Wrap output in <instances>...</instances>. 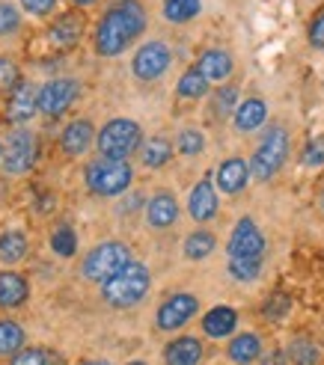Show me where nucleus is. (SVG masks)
Returning <instances> with one entry per match:
<instances>
[{
  "mask_svg": "<svg viewBox=\"0 0 324 365\" xmlns=\"http://www.w3.org/2000/svg\"><path fill=\"white\" fill-rule=\"evenodd\" d=\"M18 83H21V68H18V63L12 57L0 53V93L9 96Z\"/></svg>",
  "mask_w": 324,
  "mask_h": 365,
  "instance_id": "c9c22d12",
  "label": "nucleus"
},
{
  "mask_svg": "<svg viewBox=\"0 0 324 365\" xmlns=\"http://www.w3.org/2000/svg\"><path fill=\"white\" fill-rule=\"evenodd\" d=\"M51 250L60 255V259H71L78 252V232L71 223H57L51 232Z\"/></svg>",
  "mask_w": 324,
  "mask_h": 365,
  "instance_id": "7c9ffc66",
  "label": "nucleus"
},
{
  "mask_svg": "<svg viewBox=\"0 0 324 365\" xmlns=\"http://www.w3.org/2000/svg\"><path fill=\"white\" fill-rule=\"evenodd\" d=\"M256 365H289V356H285V348H274V351H268Z\"/></svg>",
  "mask_w": 324,
  "mask_h": 365,
  "instance_id": "79ce46f5",
  "label": "nucleus"
},
{
  "mask_svg": "<svg viewBox=\"0 0 324 365\" xmlns=\"http://www.w3.org/2000/svg\"><path fill=\"white\" fill-rule=\"evenodd\" d=\"M178 214H182V208H178L176 193L158 190V193L149 196V202H146V226L155 229V232L173 229L178 223Z\"/></svg>",
  "mask_w": 324,
  "mask_h": 365,
  "instance_id": "2eb2a0df",
  "label": "nucleus"
},
{
  "mask_svg": "<svg viewBox=\"0 0 324 365\" xmlns=\"http://www.w3.org/2000/svg\"><path fill=\"white\" fill-rule=\"evenodd\" d=\"M200 315V297L191 294V291H176L164 303L158 306L155 312V327L161 333H178Z\"/></svg>",
  "mask_w": 324,
  "mask_h": 365,
  "instance_id": "0eeeda50",
  "label": "nucleus"
},
{
  "mask_svg": "<svg viewBox=\"0 0 324 365\" xmlns=\"http://www.w3.org/2000/svg\"><path fill=\"white\" fill-rule=\"evenodd\" d=\"M81 96L78 78H51L39 89V113L48 119H60Z\"/></svg>",
  "mask_w": 324,
  "mask_h": 365,
  "instance_id": "9b49d317",
  "label": "nucleus"
},
{
  "mask_svg": "<svg viewBox=\"0 0 324 365\" xmlns=\"http://www.w3.org/2000/svg\"><path fill=\"white\" fill-rule=\"evenodd\" d=\"M214 250H218V235L208 229H193L182 241V252L188 262H206Z\"/></svg>",
  "mask_w": 324,
  "mask_h": 365,
  "instance_id": "a878e982",
  "label": "nucleus"
},
{
  "mask_svg": "<svg viewBox=\"0 0 324 365\" xmlns=\"http://www.w3.org/2000/svg\"><path fill=\"white\" fill-rule=\"evenodd\" d=\"M262 356H265V344H262V336L253 330L236 333L226 341V359L232 365H256Z\"/></svg>",
  "mask_w": 324,
  "mask_h": 365,
  "instance_id": "f3484780",
  "label": "nucleus"
},
{
  "mask_svg": "<svg viewBox=\"0 0 324 365\" xmlns=\"http://www.w3.org/2000/svg\"><path fill=\"white\" fill-rule=\"evenodd\" d=\"M27 348V333L24 327L12 318H0V356L12 359L18 351Z\"/></svg>",
  "mask_w": 324,
  "mask_h": 365,
  "instance_id": "bb28decb",
  "label": "nucleus"
},
{
  "mask_svg": "<svg viewBox=\"0 0 324 365\" xmlns=\"http://www.w3.org/2000/svg\"><path fill=\"white\" fill-rule=\"evenodd\" d=\"M101 288V300L111 309H134L137 303L146 300L149 288H152V270L143 262H128L116 277L98 285Z\"/></svg>",
  "mask_w": 324,
  "mask_h": 365,
  "instance_id": "f03ea898",
  "label": "nucleus"
},
{
  "mask_svg": "<svg viewBox=\"0 0 324 365\" xmlns=\"http://www.w3.org/2000/svg\"><path fill=\"white\" fill-rule=\"evenodd\" d=\"M96 125L89 119H71L63 131H60V152L66 158H81L93 149L96 143Z\"/></svg>",
  "mask_w": 324,
  "mask_h": 365,
  "instance_id": "dca6fc26",
  "label": "nucleus"
},
{
  "mask_svg": "<svg viewBox=\"0 0 324 365\" xmlns=\"http://www.w3.org/2000/svg\"><path fill=\"white\" fill-rule=\"evenodd\" d=\"M96 145H98V158H107V160H128L131 155L140 152V145H143V128H140L137 119H128V116L107 119V122L98 128Z\"/></svg>",
  "mask_w": 324,
  "mask_h": 365,
  "instance_id": "20e7f679",
  "label": "nucleus"
},
{
  "mask_svg": "<svg viewBox=\"0 0 324 365\" xmlns=\"http://www.w3.org/2000/svg\"><path fill=\"white\" fill-rule=\"evenodd\" d=\"M36 155H39V145H36V134L30 128H12L6 143H4V173L6 175H24L33 170Z\"/></svg>",
  "mask_w": 324,
  "mask_h": 365,
  "instance_id": "6e6552de",
  "label": "nucleus"
},
{
  "mask_svg": "<svg viewBox=\"0 0 324 365\" xmlns=\"http://www.w3.org/2000/svg\"><path fill=\"white\" fill-rule=\"evenodd\" d=\"M208 89H211V83L203 78V71L196 68V66H191V68H185V75L178 78L176 96L178 98H188V101H200V98L208 96Z\"/></svg>",
  "mask_w": 324,
  "mask_h": 365,
  "instance_id": "c85d7f7f",
  "label": "nucleus"
},
{
  "mask_svg": "<svg viewBox=\"0 0 324 365\" xmlns=\"http://www.w3.org/2000/svg\"><path fill=\"white\" fill-rule=\"evenodd\" d=\"M176 152L185 155V158H196L206 152V134L200 128H182L176 137Z\"/></svg>",
  "mask_w": 324,
  "mask_h": 365,
  "instance_id": "72a5a7b5",
  "label": "nucleus"
},
{
  "mask_svg": "<svg viewBox=\"0 0 324 365\" xmlns=\"http://www.w3.org/2000/svg\"><path fill=\"white\" fill-rule=\"evenodd\" d=\"M226 270L236 282H256L262 277V259H229Z\"/></svg>",
  "mask_w": 324,
  "mask_h": 365,
  "instance_id": "f704fd0d",
  "label": "nucleus"
},
{
  "mask_svg": "<svg viewBox=\"0 0 324 365\" xmlns=\"http://www.w3.org/2000/svg\"><path fill=\"white\" fill-rule=\"evenodd\" d=\"M285 356H289V365H324L321 344L303 333H298L285 341Z\"/></svg>",
  "mask_w": 324,
  "mask_h": 365,
  "instance_id": "b1692460",
  "label": "nucleus"
},
{
  "mask_svg": "<svg viewBox=\"0 0 324 365\" xmlns=\"http://www.w3.org/2000/svg\"><path fill=\"white\" fill-rule=\"evenodd\" d=\"M300 163L307 170H321L324 167V134L307 140V145H303V152H300Z\"/></svg>",
  "mask_w": 324,
  "mask_h": 365,
  "instance_id": "e433bc0d",
  "label": "nucleus"
},
{
  "mask_svg": "<svg viewBox=\"0 0 324 365\" xmlns=\"http://www.w3.org/2000/svg\"><path fill=\"white\" fill-rule=\"evenodd\" d=\"M268 122V101L259 98V96H250V98H241L236 116H232V125H236L238 134H253Z\"/></svg>",
  "mask_w": 324,
  "mask_h": 365,
  "instance_id": "4be33fe9",
  "label": "nucleus"
},
{
  "mask_svg": "<svg viewBox=\"0 0 324 365\" xmlns=\"http://www.w3.org/2000/svg\"><path fill=\"white\" fill-rule=\"evenodd\" d=\"M265 250H268V241H265L259 223L253 217H241L229 232L226 255L229 259H265Z\"/></svg>",
  "mask_w": 324,
  "mask_h": 365,
  "instance_id": "9d476101",
  "label": "nucleus"
},
{
  "mask_svg": "<svg viewBox=\"0 0 324 365\" xmlns=\"http://www.w3.org/2000/svg\"><path fill=\"white\" fill-rule=\"evenodd\" d=\"M146 9H143L140 0H116L104 9L101 21L96 24V33H93V45H96V53L98 57H122L128 51L140 33H146Z\"/></svg>",
  "mask_w": 324,
  "mask_h": 365,
  "instance_id": "f257e3e1",
  "label": "nucleus"
},
{
  "mask_svg": "<svg viewBox=\"0 0 324 365\" xmlns=\"http://www.w3.org/2000/svg\"><path fill=\"white\" fill-rule=\"evenodd\" d=\"M0 160H4V143H0Z\"/></svg>",
  "mask_w": 324,
  "mask_h": 365,
  "instance_id": "49530a36",
  "label": "nucleus"
},
{
  "mask_svg": "<svg viewBox=\"0 0 324 365\" xmlns=\"http://www.w3.org/2000/svg\"><path fill=\"white\" fill-rule=\"evenodd\" d=\"M289 312H292V297L285 294V291H274V294H268V300L262 303V318L271 324L285 321Z\"/></svg>",
  "mask_w": 324,
  "mask_h": 365,
  "instance_id": "473e14b6",
  "label": "nucleus"
},
{
  "mask_svg": "<svg viewBox=\"0 0 324 365\" xmlns=\"http://www.w3.org/2000/svg\"><path fill=\"white\" fill-rule=\"evenodd\" d=\"M30 252V241L24 232L9 229L0 235V264H18L21 259H27Z\"/></svg>",
  "mask_w": 324,
  "mask_h": 365,
  "instance_id": "cd10ccee",
  "label": "nucleus"
},
{
  "mask_svg": "<svg viewBox=\"0 0 324 365\" xmlns=\"http://www.w3.org/2000/svg\"><path fill=\"white\" fill-rule=\"evenodd\" d=\"M173 152H176V145L167 137H149V140H143L137 155H140V163L146 170H161L173 160Z\"/></svg>",
  "mask_w": 324,
  "mask_h": 365,
  "instance_id": "393cba45",
  "label": "nucleus"
},
{
  "mask_svg": "<svg viewBox=\"0 0 324 365\" xmlns=\"http://www.w3.org/2000/svg\"><path fill=\"white\" fill-rule=\"evenodd\" d=\"M200 327H203V336L206 339H232L238 333V312L232 306H214L200 318Z\"/></svg>",
  "mask_w": 324,
  "mask_h": 365,
  "instance_id": "6ab92c4d",
  "label": "nucleus"
},
{
  "mask_svg": "<svg viewBox=\"0 0 324 365\" xmlns=\"http://www.w3.org/2000/svg\"><path fill=\"white\" fill-rule=\"evenodd\" d=\"M18 27H21V12L12 4H0V36H12Z\"/></svg>",
  "mask_w": 324,
  "mask_h": 365,
  "instance_id": "58836bf2",
  "label": "nucleus"
},
{
  "mask_svg": "<svg viewBox=\"0 0 324 365\" xmlns=\"http://www.w3.org/2000/svg\"><path fill=\"white\" fill-rule=\"evenodd\" d=\"M289 152H292V137L285 131L283 125H271L265 131V137L259 140L253 158H250V173H253L256 181H271L283 163L289 160Z\"/></svg>",
  "mask_w": 324,
  "mask_h": 365,
  "instance_id": "39448f33",
  "label": "nucleus"
},
{
  "mask_svg": "<svg viewBox=\"0 0 324 365\" xmlns=\"http://www.w3.org/2000/svg\"><path fill=\"white\" fill-rule=\"evenodd\" d=\"M83 365H113V362L111 359H86Z\"/></svg>",
  "mask_w": 324,
  "mask_h": 365,
  "instance_id": "37998d69",
  "label": "nucleus"
},
{
  "mask_svg": "<svg viewBox=\"0 0 324 365\" xmlns=\"http://www.w3.org/2000/svg\"><path fill=\"white\" fill-rule=\"evenodd\" d=\"M196 68L203 71V78L208 83H223L236 71V60H232V53L226 48H206L200 53V60H196Z\"/></svg>",
  "mask_w": 324,
  "mask_h": 365,
  "instance_id": "aec40b11",
  "label": "nucleus"
},
{
  "mask_svg": "<svg viewBox=\"0 0 324 365\" xmlns=\"http://www.w3.org/2000/svg\"><path fill=\"white\" fill-rule=\"evenodd\" d=\"M218 211H221V199H218V187H214V175H206L188 193V214L193 223H208L218 217Z\"/></svg>",
  "mask_w": 324,
  "mask_h": 365,
  "instance_id": "f8f14e48",
  "label": "nucleus"
},
{
  "mask_svg": "<svg viewBox=\"0 0 324 365\" xmlns=\"http://www.w3.org/2000/svg\"><path fill=\"white\" fill-rule=\"evenodd\" d=\"M57 0H21V9H27L30 15H51Z\"/></svg>",
  "mask_w": 324,
  "mask_h": 365,
  "instance_id": "a19ab883",
  "label": "nucleus"
},
{
  "mask_svg": "<svg viewBox=\"0 0 324 365\" xmlns=\"http://www.w3.org/2000/svg\"><path fill=\"white\" fill-rule=\"evenodd\" d=\"M241 104V96H238V86L236 83H221L218 89H214L211 96V113L218 119H226V116H236Z\"/></svg>",
  "mask_w": 324,
  "mask_h": 365,
  "instance_id": "c756f323",
  "label": "nucleus"
},
{
  "mask_svg": "<svg viewBox=\"0 0 324 365\" xmlns=\"http://www.w3.org/2000/svg\"><path fill=\"white\" fill-rule=\"evenodd\" d=\"M203 9V0H164V18L170 24H188Z\"/></svg>",
  "mask_w": 324,
  "mask_h": 365,
  "instance_id": "2f4dec72",
  "label": "nucleus"
},
{
  "mask_svg": "<svg viewBox=\"0 0 324 365\" xmlns=\"http://www.w3.org/2000/svg\"><path fill=\"white\" fill-rule=\"evenodd\" d=\"M125 365H149V362H146V359H128Z\"/></svg>",
  "mask_w": 324,
  "mask_h": 365,
  "instance_id": "a18cd8bd",
  "label": "nucleus"
},
{
  "mask_svg": "<svg viewBox=\"0 0 324 365\" xmlns=\"http://www.w3.org/2000/svg\"><path fill=\"white\" fill-rule=\"evenodd\" d=\"M170 66H173L170 45L161 42V39H152V42H143L137 48V53L131 57V75L143 83H152L158 78H164Z\"/></svg>",
  "mask_w": 324,
  "mask_h": 365,
  "instance_id": "1a4fd4ad",
  "label": "nucleus"
},
{
  "mask_svg": "<svg viewBox=\"0 0 324 365\" xmlns=\"http://www.w3.org/2000/svg\"><path fill=\"white\" fill-rule=\"evenodd\" d=\"M321 211H324V190H321Z\"/></svg>",
  "mask_w": 324,
  "mask_h": 365,
  "instance_id": "de8ad7c7",
  "label": "nucleus"
},
{
  "mask_svg": "<svg viewBox=\"0 0 324 365\" xmlns=\"http://www.w3.org/2000/svg\"><path fill=\"white\" fill-rule=\"evenodd\" d=\"M75 6H89V4H96V0H71Z\"/></svg>",
  "mask_w": 324,
  "mask_h": 365,
  "instance_id": "c03bdc74",
  "label": "nucleus"
},
{
  "mask_svg": "<svg viewBox=\"0 0 324 365\" xmlns=\"http://www.w3.org/2000/svg\"><path fill=\"white\" fill-rule=\"evenodd\" d=\"M307 39H310L313 48L324 51V9L310 18V24H307Z\"/></svg>",
  "mask_w": 324,
  "mask_h": 365,
  "instance_id": "ea45409f",
  "label": "nucleus"
},
{
  "mask_svg": "<svg viewBox=\"0 0 324 365\" xmlns=\"http://www.w3.org/2000/svg\"><path fill=\"white\" fill-rule=\"evenodd\" d=\"M83 185L93 196L101 199H113V196H125L128 187L134 185V170L128 160H107V158H96L86 163L83 170Z\"/></svg>",
  "mask_w": 324,
  "mask_h": 365,
  "instance_id": "7ed1b4c3",
  "label": "nucleus"
},
{
  "mask_svg": "<svg viewBox=\"0 0 324 365\" xmlns=\"http://www.w3.org/2000/svg\"><path fill=\"white\" fill-rule=\"evenodd\" d=\"M30 297V282L27 277L15 270H0V309H18Z\"/></svg>",
  "mask_w": 324,
  "mask_h": 365,
  "instance_id": "5701e85b",
  "label": "nucleus"
},
{
  "mask_svg": "<svg viewBox=\"0 0 324 365\" xmlns=\"http://www.w3.org/2000/svg\"><path fill=\"white\" fill-rule=\"evenodd\" d=\"M206 359V341L200 336H176L164 344V365H200Z\"/></svg>",
  "mask_w": 324,
  "mask_h": 365,
  "instance_id": "a211bd4d",
  "label": "nucleus"
},
{
  "mask_svg": "<svg viewBox=\"0 0 324 365\" xmlns=\"http://www.w3.org/2000/svg\"><path fill=\"white\" fill-rule=\"evenodd\" d=\"M9 365H51V354L42 348H24L9 359Z\"/></svg>",
  "mask_w": 324,
  "mask_h": 365,
  "instance_id": "4c0bfd02",
  "label": "nucleus"
},
{
  "mask_svg": "<svg viewBox=\"0 0 324 365\" xmlns=\"http://www.w3.org/2000/svg\"><path fill=\"white\" fill-rule=\"evenodd\" d=\"M83 33H86L83 15L81 12H66L48 27V42L57 45V48H71V45H78L83 39Z\"/></svg>",
  "mask_w": 324,
  "mask_h": 365,
  "instance_id": "412c9836",
  "label": "nucleus"
},
{
  "mask_svg": "<svg viewBox=\"0 0 324 365\" xmlns=\"http://www.w3.org/2000/svg\"><path fill=\"white\" fill-rule=\"evenodd\" d=\"M39 113V89H33L30 81H21L6 96V122L9 125H27Z\"/></svg>",
  "mask_w": 324,
  "mask_h": 365,
  "instance_id": "4468645a",
  "label": "nucleus"
},
{
  "mask_svg": "<svg viewBox=\"0 0 324 365\" xmlns=\"http://www.w3.org/2000/svg\"><path fill=\"white\" fill-rule=\"evenodd\" d=\"M128 262H134V259H131V247L125 244V241H101V244H96L93 250L83 255L81 277L86 282L101 285V282H107L111 277H116V273L125 264H128Z\"/></svg>",
  "mask_w": 324,
  "mask_h": 365,
  "instance_id": "423d86ee",
  "label": "nucleus"
},
{
  "mask_svg": "<svg viewBox=\"0 0 324 365\" xmlns=\"http://www.w3.org/2000/svg\"><path fill=\"white\" fill-rule=\"evenodd\" d=\"M250 178H253V173H250V160L244 158H226L218 163V170H214V187H218L221 193L226 196H236L241 190H247Z\"/></svg>",
  "mask_w": 324,
  "mask_h": 365,
  "instance_id": "ddd939ff",
  "label": "nucleus"
}]
</instances>
